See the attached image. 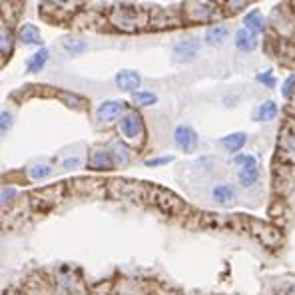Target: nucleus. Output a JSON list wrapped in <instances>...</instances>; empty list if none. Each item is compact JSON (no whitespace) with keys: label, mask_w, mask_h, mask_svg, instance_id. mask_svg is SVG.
I'll return each instance as SVG.
<instances>
[{"label":"nucleus","mask_w":295,"mask_h":295,"mask_svg":"<svg viewBox=\"0 0 295 295\" xmlns=\"http://www.w3.org/2000/svg\"><path fill=\"white\" fill-rule=\"evenodd\" d=\"M197 52H199V40H196V38H186V40L175 42L173 50H172L173 60L175 62H184V64L194 62Z\"/></svg>","instance_id":"nucleus-1"},{"label":"nucleus","mask_w":295,"mask_h":295,"mask_svg":"<svg viewBox=\"0 0 295 295\" xmlns=\"http://www.w3.org/2000/svg\"><path fill=\"white\" fill-rule=\"evenodd\" d=\"M240 164V182L247 188V186H253L259 178V166H257V160L253 156H240L235 160Z\"/></svg>","instance_id":"nucleus-2"},{"label":"nucleus","mask_w":295,"mask_h":295,"mask_svg":"<svg viewBox=\"0 0 295 295\" xmlns=\"http://www.w3.org/2000/svg\"><path fill=\"white\" fill-rule=\"evenodd\" d=\"M173 142L178 148H182L184 152H192L197 146V134L190 126H178L173 132Z\"/></svg>","instance_id":"nucleus-3"},{"label":"nucleus","mask_w":295,"mask_h":295,"mask_svg":"<svg viewBox=\"0 0 295 295\" xmlns=\"http://www.w3.org/2000/svg\"><path fill=\"white\" fill-rule=\"evenodd\" d=\"M120 130H122V134L128 138V140H136V138H140V134H142V120H140V116L138 114H126L124 116V120H122V124H120Z\"/></svg>","instance_id":"nucleus-4"},{"label":"nucleus","mask_w":295,"mask_h":295,"mask_svg":"<svg viewBox=\"0 0 295 295\" xmlns=\"http://www.w3.org/2000/svg\"><path fill=\"white\" fill-rule=\"evenodd\" d=\"M122 108H124L122 102H118V100H108V102H102V104L98 106L96 116H98V120H102V122H110V120H114V118L122 112Z\"/></svg>","instance_id":"nucleus-5"},{"label":"nucleus","mask_w":295,"mask_h":295,"mask_svg":"<svg viewBox=\"0 0 295 295\" xmlns=\"http://www.w3.org/2000/svg\"><path fill=\"white\" fill-rule=\"evenodd\" d=\"M116 86L120 90H126V92H132L140 86V74L138 72H132V70H122L116 74Z\"/></svg>","instance_id":"nucleus-6"},{"label":"nucleus","mask_w":295,"mask_h":295,"mask_svg":"<svg viewBox=\"0 0 295 295\" xmlns=\"http://www.w3.org/2000/svg\"><path fill=\"white\" fill-rule=\"evenodd\" d=\"M257 36L253 32H249L247 28H242V30L235 32V46H238L242 52H253L257 48Z\"/></svg>","instance_id":"nucleus-7"},{"label":"nucleus","mask_w":295,"mask_h":295,"mask_svg":"<svg viewBox=\"0 0 295 295\" xmlns=\"http://www.w3.org/2000/svg\"><path fill=\"white\" fill-rule=\"evenodd\" d=\"M212 199L218 201V203H221V205H225V203H229V201L235 199V190L229 184H225V182L216 184L212 188Z\"/></svg>","instance_id":"nucleus-8"},{"label":"nucleus","mask_w":295,"mask_h":295,"mask_svg":"<svg viewBox=\"0 0 295 295\" xmlns=\"http://www.w3.org/2000/svg\"><path fill=\"white\" fill-rule=\"evenodd\" d=\"M275 116H277V104L271 100L259 104L255 110V120H259V122H271V120H275Z\"/></svg>","instance_id":"nucleus-9"},{"label":"nucleus","mask_w":295,"mask_h":295,"mask_svg":"<svg viewBox=\"0 0 295 295\" xmlns=\"http://www.w3.org/2000/svg\"><path fill=\"white\" fill-rule=\"evenodd\" d=\"M90 166H92L94 170H112V168H114V158H112V154H110V152H106V150H98V152H94V154H92V158H90Z\"/></svg>","instance_id":"nucleus-10"},{"label":"nucleus","mask_w":295,"mask_h":295,"mask_svg":"<svg viewBox=\"0 0 295 295\" xmlns=\"http://www.w3.org/2000/svg\"><path fill=\"white\" fill-rule=\"evenodd\" d=\"M20 42L22 44H42L40 30L34 24H24L20 28Z\"/></svg>","instance_id":"nucleus-11"},{"label":"nucleus","mask_w":295,"mask_h":295,"mask_svg":"<svg viewBox=\"0 0 295 295\" xmlns=\"http://www.w3.org/2000/svg\"><path fill=\"white\" fill-rule=\"evenodd\" d=\"M246 142H247V136L244 134V132H235V134H229V136H225L223 140H221V144L227 148L229 152H240L242 148L246 146Z\"/></svg>","instance_id":"nucleus-12"},{"label":"nucleus","mask_w":295,"mask_h":295,"mask_svg":"<svg viewBox=\"0 0 295 295\" xmlns=\"http://www.w3.org/2000/svg\"><path fill=\"white\" fill-rule=\"evenodd\" d=\"M46 60H48V50H46V48L38 50L36 54H32L30 58H28V62H26L28 72H40V70L44 68Z\"/></svg>","instance_id":"nucleus-13"},{"label":"nucleus","mask_w":295,"mask_h":295,"mask_svg":"<svg viewBox=\"0 0 295 295\" xmlns=\"http://www.w3.org/2000/svg\"><path fill=\"white\" fill-rule=\"evenodd\" d=\"M225 38H227L225 26H212V28H208V32H205V40L210 44H221Z\"/></svg>","instance_id":"nucleus-14"},{"label":"nucleus","mask_w":295,"mask_h":295,"mask_svg":"<svg viewBox=\"0 0 295 295\" xmlns=\"http://www.w3.org/2000/svg\"><path fill=\"white\" fill-rule=\"evenodd\" d=\"M246 28H247V30L249 32H253L255 36L263 30V22H261V18H259V10H251L247 16H246Z\"/></svg>","instance_id":"nucleus-15"},{"label":"nucleus","mask_w":295,"mask_h":295,"mask_svg":"<svg viewBox=\"0 0 295 295\" xmlns=\"http://www.w3.org/2000/svg\"><path fill=\"white\" fill-rule=\"evenodd\" d=\"M52 173V168L48 164H34L32 168H28V175L32 180H44Z\"/></svg>","instance_id":"nucleus-16"},{"label":"nucleus","mask_w":295,"mask_h":295,"mask_svg":"<svg viewBox=\"0 0 295 295\" xmlns=\"http://www.w3.org/2000/svg\"><path fill=\"white\" fill-rule=\"evenodd\" d=\"M62 46H64V50L70 52V54H82V52L86 50V42L80 40V38H64Z\"/></svg>","instance_id":"nucleus-17"},{"label":"nucleus","mask_w":295,"mask_h":295,"mask_svg":"<svg viewBox=\"0 0 295 295\" xmlns=\"http://www.w3.org/2000/svg\"><path fill=\"white\" fill-rule=\"evenodd\" d=\"M132 100H134L136 104H140V106H152V104L158 102V96L152 94V92H134Z\"/></svg>","instance_id":"nucleus-18"},{"label":"nucleus","mask_w":295,"mask_h":295,"mask_svg":"<svg viewBox=\"0 0 295 295\" xmlns=\"http://www.w3.org/2000/svg\"><path fill=\"white\" fill-rule=\"evenodd\" d=\"M190 14H192L194 20H205V18L212 14V6H210V4H205V2L196 4V8H190Z\"/></svg>","instance_id":"nucleus-19"},{"label":"nucleus","mask_w":295,"mask_h":295,"mask_svg":"<svg viewBox=\"0 0 295 295\" xmlns=\"http://www.w3.org/2000/svg\"><path fill=\"white\" fill-rule=\"evenodd\" d=\"M0 50H2L4 56L10 54V50H12V36L4 30V28H2V46H0Z\"/></svg>","instance_id":"nucleus-20"},{"label":"nucleus","mask_w":295,"mask_h":295,"mask_svg":"<svg viewBox=\"0 0 295 295\" xmlns=\"http://www.w3.org/2000/svg\"><path fill=\"white\" fill-rule=\"evenodd\" d=\"M10 126H12V116H10V114L4 110V112H2V122H0V128H2V134H6V130H8Z\"/></svg>","instance_id":"nucleus-21"},{"label":"nucleus","mask_w":295,"mask_h":295,"mask_svg":"<svg viewBox=\"0 0 295 295\" xmlns=\"http://www.w3.org/2000/svg\"><path fill=\"white\" fill-rule=\"evenodd\" d=\"M257 80L263 82V84H268V86H273V84H275V80H273V76H271V70H268L265 74H257Z\"/></svg>","instance_id":"nucleus-22"},{"label":"nucleus","mask_w":295,"mask_h":295,"mask_svg":"<svg viewBox=\"0 0 295 295\" xmlns=\"http://www.w3.org/2000/svg\"><path fill=\"white\" fill-rule=\"evenodd\" d=\"M14 194H16L14 188H2V205H6L14 197Z\"/></svg>","instance_id":"nucleus-23"},{"label":"nucleus","mask_w":295,"mask_h":295,"mask_svg":"<svg viewBox=\"0 0 295 295\" xmlns=\"http://www.w3.org/2000/svg\"><path fill=\"white\" fill-rule=\"evenodd\" d=\"M80 164H82V160L80 158H68V160H64V168L66 170H74V168H80Z\"/></svg>","instance_id":"nucleus-24"},{"label":"nucleus","mask_w":295,"mask_h":295,"mask_svg":"<svg viewBox=\"0 0 295 295\" xmlns=\"http://www.w3.org/2000/svg\"><path fill=\"white\" fill-rule=\"evenodd\" d=\"M172 160H173L172 156H168V158H154V160H148L146 166H162V164H168V162H172Z\"/></svg>","instance_id":"nucleus-25"},{"label":"nucleus","mask_w":295,"mask_h":295,"mask_svg":"<svg viewBox=\"0 0 295 295\" xmlns=\"http://www.w3.org/2000/svg\"><path fill=\"white\" fill-rule=\"evenodd\" d=\"M293 82H295V78H293V76H289V78H287V82L283 84V96H289V92H291V86H293Z\"/></svg>","instance_id":"nucleus-26"}]
</instances>
